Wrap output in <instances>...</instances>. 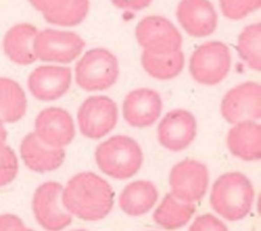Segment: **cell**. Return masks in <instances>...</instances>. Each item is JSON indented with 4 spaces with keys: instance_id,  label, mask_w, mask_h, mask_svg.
Listing matches in <instances>:
<instances>
[{
    "instance_id": "22",
    "label": "cell",
    "mask_w": 261,
    "mask_h": 231,
    "mask_svg": "<svg viewBox=\"0 0 261 231\" xmlns=\"http://www.w3.org/2000/svg\"><path fill=\"white\" fill-rule=\"evenodd\" d=\"M27 96L18 82L0 77V119L5 123L19 121L25 114Z\"/></svg>"
},
{
    "instance_id": "14",
    "label": "cell",
    "mask_w": 261,
    "mask_h": 231,
    "mask_svg": "<svg viewBox=\"0 0 261 231\" xmlns=\"http://www.w3.org/2000/svg\"><path fill=\"white\" fill-rule=\"evenodd\" d=\"M71 69L67 66L41 65L28 77V88L33 97L43 102L58 100L70 88Z\"/></svg>"
},
{
    "instance_id": "33",
    "label": "cell",
    "mask_w": 261,
    "mask_h": 231,
    "mask_svg": "<svg viewBox=\"0 0 261 231\" xmlns=\"http://www.w3.org/2000/svg\"><path fill=\"white\" fill-rule=\"evenodd\" d=\"M16 231H35V230H33V229H29V228H27L25 226H22V227H20L19 229H17Z\"/></svg>"
},
{
    "instance_id": "34",
    "label": "cell",
    "mask_w": 261,
    "mask_h": 231,
    "mask_svg": "<svg viewBox=\"0 0 261 231\" xmlns=\"http://www.w3.org/2000/svg\"><path fill=\"white\" fill-rule=\"evenodd\" d=\"M70 231H88L86 229H74V230H70Z\"/></svg>"
},
{
    "instance_id": "8",
    "label": "cell",
    "mask_w": 261,
    "mask_h": 231,
    "mask_svg": "<svg viewBox=\"0 0 261 231\" xmlns=\"http://www.w3.org/2000/svg\"><path fill=\"white\" fill-rule=\"evenodd\" d=\"M85 46L83 38L73 32L46 28L37 34L35 53L41 61L67 64L82 54Z\"/></svg>"
},
{
    "instance_id": "6",
    "label": "cell",
    "mask_w": 261,
    "mask_h": 231,
    "mask_svg": "<svg viewBox=\"0 0 261 231\" xmlns=\"http://www.w3.org/2000/svg\"><path fill=\"white\" fill-rule=\"evenodd\" d=\"M62 188L59 182L46 181L34 192L32 209L35 219L47 231H61L72 221V216L62 205Z\"/></svg>"
},
{
    "instance_id": "15",
    "label": "cell",
    "mask_w": 261,
    "mask_h": 231,
    "mask_svg": "<svg viewBox=\"0 0 261 231\" xmlns=\"http://www.w3.org/2000/svg\"><path fill=\"white\" fill-rule=\"evenodd\" d=\"M162 99L150 88L130 91L122 103V116L132 127L145 128L155 123L162 112Z\"/></svg>"
},
{
    "instance_id": "19",
    "label": "cell",
    "mask_w": 261,
    "mask_h": 231,
    "mask_svg": "<svg viewBox=\"0 0 261 231\" xmlns=\"http://www.w3.org/2000/svg\"><path fill=\"white\" fill-rule=\"evenodd\" d=\"M228 151L237 158L252 162L261 157V126L257 121H241L228 130L226 135Z\"/></svg>"
},
{
    "instance_id": "9",
    "label": "cell",
    "mask_w": 261,
    "mask_h": 231,
    "mask_svg": "<svg viewBox=\"0 0 261 231\" xmlns=\"http://www.w3.org/2000/svg\"><path fill=\"white\" fill-rule=\"evenodd\" d=\"M136 39L144 51L164 54L180 50L182 38L177 27L160 15L144 17L136 26Z\"/></svg>"
},
{
    "instance_id": "24",
    "label": "cell",
    "mask_w": 261,
    "mask_h": 231,
    "mask_svg": "<svg viewBox=\"0 0 261 231\" xmlns=\"http://www.w3.org/2000/svg\"><path fill=\"white\" fill-rule=\"evenodd\" d=\"M90 9L89 0H59L43 13L44 19L54 25L73 26L81 23Z\"/></svg>"
},
{
    "instance_id": "5",
    "label": "cell",
    "mask_w": 261,
    "mask_h": 231,
    "mask_svg": "<svg viewBox=\"0 0 261 231\" xmlns=\"http://www.w3.org/2000/svg\"><path fill=\"white\" fill-rule=\"evenodd\" d=\"M231 56L228 47L219 41L206 42L195 49L190 58V72L199 83L214 85L229 72Z\"/></svg>"
},
{
    "instance_id": "29",
    "label": "cell",
    "mask_w": 261,
    "mask_h": 231,
    "mask_svg": "<svg viewBox=\"0 0 261 231\" xmlns=\"http://www.w3.org/2000/svg\"><path fill=\"white\" fill-rule=\"evenodd\" d=\"M24 226L19 217L13 214L0 215V231H16Z\"/></svg>"
},
{
    "instance_id": "23",
    "label": "cell",
    "mask_w": 261,
    "mask_h": 231,
    "mask_svg": "<svg viewBox=\"0 0 261 231\" xmlns=\"http://www.w3.org/2000/svg\"><path fill=\"white\" fill-rule=\"evenodd\" d=\"M141 63L145 71L153 78L170 80L181 72L185 66V55L181 50L164 54L143 51Z\"/></svg>"
},
{
    "instance_id": "31",
    "label": "cell",
    "mask_w": 261,
    "mask_h": 231,
    "mask_svg": "<svg viewBox=\"0 0 261 231\" xmlns=\"http://www.w3.org/2000/svg\"><path fill=\"white\" fill-rule=\"evenodd\" d=\"M59 0H29L31 5L38 11L44 13L51 7H53Z\"/></svg>"
},
{
    "instance_id": "20",
    "label": "cell",
    "mask_w": 261,
    "mask_h": 231,
    "mask_svg": "<svg viewBox=\"0 0 261 231\" xmlns=\"http://www.w3.org/2000/svg\"><path fill=\"white\" fill-rule=\"evenodd\" d=\"M158 189L149 180H135L124 186L118 197L119 208L132 217L147 214L158 199Z\"/></svg>"
},
{
    "instance_id": "25",
    "label": "cell",
    "mask_w": 261,
    "mask_h": 231,
    "mask_svg": "<svg viewBox=\"0 0 261 231\" xmlns=\"http://www.w3.org/2000/svg\"><path fill=\"white\" fill-rule=\"evenodd\" d=\"M237 51L241 59L256 71L261 68V26L259 22L247 25L239 35Z\"/></svg>"
},
{
    "instance_id": "4",
    "label": "cell",
    "mask_w": 261,
    "mask_h": 231,
    "mask_svg": "<svg viewBox=\"0 0 261 231\" xmlns=\"http://www.w3.org/2000/svg\"><path fill=\"white\" fill-rule=\"evenodd\" d=\"M118 74L117 58L109 50L101 47L87 51L74 67L75 81L87 92L109 89L116 82Z\"/></svg>"
},
{
    "instance_id": "21",
    "label": "cell",
    "mask_w": 261,
    "mask_h": 231,
    "mask_svg": "<svg viewBox=\"0 0 261 231\" xmlns=\"http://www.w3.org/2000/svg\"><path fill=\"white\" fill-rule=\"evenodd\" d=\"M195 204L176 198L167 193L153 213V221L166 230H176L184 227L195 214Z\"/></svg>"
},
{
    "instance_id": "28",
    "label": "cell",
    "mask_w": 261,
    "mask_h": 231,
    "mask_svg": "<svg viewBox=\"0 0 261 231\" xmlns=\"http://www.w3.org/2000/svg\"><path fill=\"white\" fill-rule=\"evenodd\" d=\"M188 231H228L226 225L212 214L198 216Z\"/></svg>"
},
{
    "instance_id": "12",
    "label": "cell",
    "mask_w": 261,
    "mask_h": 231,
    "mask_svg": "<svg viewBox=\"0 0 261 231\" xmlns=\"http://www.w3.org/2000/svg\"><path fill=\"white\" fill-rule=\"evenodd\" d=\"M196 135V118L185 109H173L167 112L157 128L158 141L171 152H180L187 149L194 141Z\"/></svg>"
},
{
    "instance_id": "3",
    "label": "cell",
    "mask_w": 261,
    "mask_h": 231,
    "mask_svg": "<svg viewBox=\"0 0 261 231\" xmlns=\"http://www.w3.org/2000/svg\"><path fill=\"white\" fill-rule=\"evenodd\" d=\"M95 161L105 175L124 180L139 172L143 164V152L134 138L117 134L102 141L96 148Z\"/></svg>"
},
{
    "instance_id": "17",
    "label": "cell",
    "mask_w": 261,
    "mask_h": 231,
    "mask_svg": "<svg viewBox=\"0 0 261 231\" xmlns=\"http://www.w3.org/2000/svg\"><path fill=\"white\" fill-rule=\"evenodd\" d=\"M19 153L24 165L37 173H46L58 169L64 162L63 148H53L44 143L34 133H28L21 140Z\"/></svg>"
},
{
    "instance_id": "18",
    "label": "cell",
    "mask_w": 261,
    "mask_h": 231,
    "mask_svg": "<svg viewBox=\"0 0 261 231\" xmlns=\"http://www.w3.org/2000/svg\"><path fill=\"white\" fill-rule=\"evenodd\" d=\"M38 28L28 22L11 26L4 35L2 48L6 57L17 65H29L37 60L35 40Z\"/></svg>"
},
{
    "instance_id": "7",
    "label": "cell",
    "mask_w": 261,
    "mask_h": 231,
    "mask_svg": "<svg viewBox=\"0 0 261 231\" xmlns=\"http://www.w3.org/2000/svg\"><path fill=\"white\" fill-rule=\"evenodd\" d=\"M81 133L90 139H99L116 125L118 110L116 103L107 96H91L80 106L76 114Z\"/></svg>"
},
{
    "instance_id": "1",
    "label": "cell",
    "mask_w": 261,
    "mask_h": 231,
    "mask_svg": "<svg viewBox=\"0 0 261 231\" xmlns=\"http://www.w3.org/2000/svg\"><path fill=\"white\" fill-rule=\"evenodd\" d=\"M64 209L84 221H100L109 215L114 205L112 186L100 175L85 171L73 175L62 188Z\"/></svg>"
},
{
    "instance_id": "11",
    "label": "cell",
    "mask_w": 261,
    "mask_h": 231,
    "mask_svg": "<svg viewBox=\"0 0 261 231\" xmlns=\"http://www.w3.org/2000/svg\"><path fill=\"white\" fill-rule=\"evenodd\" d=\"M220 113L230 124L241 121H258L261 117V88L258 82L240 83L223 96Z\"/></svg>"
},
{
    "instance_id": "16",
    "label": "cell",
    "mask_w": 261,
    "mask_h": 231,
    "mask_svg": "<svg viewBox=\"0 0 261 231\" xmlns=\"http://www.w3.org/2000/svg\"><path fill=\"white\" fill-rule=\"evenodd\" d=\"M176 18L195 38L207 37L217 26V13L209 0H181L176 8Z\"/></svg>"
},
{
    "instance_id": "32",
    "label": "cell",
    "mask_w": 261,
    "mask_h": 231,
    "mask_svg": "<svg viewBox=\"0 0 261 231\" xmlns=\"http://www.w3.org/2000/svg\"><path fill=\"white\" fill-rule=\"evenodd\" d=\"M7 136V131L4 126V122L0 119V140H5Z\"/></svg>"
},
{
    "instance_id": "30",
    "label": "cell",
    "mask_w": 261,
    "mask_h": 231,
    "mask_svg": "<svg viewBox=\"0 0 261 231\" xmlns=\"http://www.w3.org/2000/svg\"><path fill=\"white\" fill-rule=\"evenodd\" d=\"M153 0H111L112 4L119 8L125 10H142L149 6Z\"/></svg>"
},
{
    "instance_id": "26",
    "label": "cell",
    "mask_w": 261,
    "mask_h": 231,
    "mask_svg": "<svg viewBox=\"0 0 261 231\" xmlns=\"http://www.w3.org/2000/svg\"><path fill=\"white\" fill-rule=\"evenodd\" d=\"M18 172V160L14 151L0 140V187L11 183Z\"/></svg>"
},
{
    "instance_id": "27",
    "label": "cell",
    "mask_w": 261,
    "mask_h": 231,
    "mask_svg": "<svg viewBox=\"0 0 261 231\" xmlns=\"http://www.w3.org/2000/svg\"><path fill=\"white\" fill-rule=\"evenodd\" d=\"M261 0H219L222 14L228 19H242L260 7Z\"/></svg>"
},
{
    "instance_id": "13",
    "label": "cell",
    "mask_w": 261,
    "mask_h": 231,
    "mask_svg": "<svg viewBox=\"0 0 261 231\" xmlns=\"http://www.w3.org/2000/svg\"><path fill=\"white\" fill-rule=\"evenodd\" d=\"M34 133L50 147L64 148L74 138L75 126L66 110L60 107H48L37 115Z\"/></svg>"
},
{
    "instance_id": "10",
    "label": "cell",
    "mask_w": 261,
    "mask_h": 231,
    "mask_svg": "<svg viewBox=\"0 0 261 231\" xmlns=\"http://www.w3.org/2000/svg\"><path fill=\"white\" fill-rule=\"evenodd\" d=\"M208 184V169L200 161L186 159L170 170V193L180 200L192 204L201 200L206 194Z\"/></svg>"
},
{
    "instance_id": "2",
    "label": "cell",
    "mask_w": 261,
    "mask_h": 231,
    "mask_svg": "<svg viewBox=\"0 0 261 231\" xmlns=\"http://www.w3.org/2000/svg\"><path fill=\"white\" fill-rule=\"evenodd\" d=\"M254 197V187L245 174L227 172L214 181L209 200L216 214L234 222L244 219L251 212Z\"/></svg>"
}]
</instances>
